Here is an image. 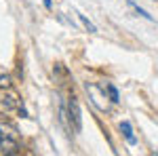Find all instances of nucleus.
I'll list each match as a JSON object with an SVG mask.
<instances>
[{"label":"nucleus","instance_id":"nucleus-1","mask_svg":"<svg viewBox=\"0 0 158 156\" xmlns=\"http://www.w3.org/2000/svg\"><path fill=\"white\" fill-rule=\"evenodd\" d=\"M68 118H70V124H72L74 133L82 131V110H80V103H78V97L70 95V101H68Z\"/></svg>","mask_w":158,"mask_h":156},{"label":"nucleus","instance_id":"nucleus-2","mask_svg":"<svg viewBox=\"0 0 158 156\" xmlns=\"http://www.w3.org/2000/svg\"><path fill=\"white\" fill-rule=\"evenodd\" d=\"M0 150L4 152V156H17V152H19L17 139H13L9 133H4L2 127H0Z\"/></svg>","mask_w":158,"mask_h":156},{"label":"nucleus","instance_id":"nucleus-3","mask_svg":"<svg viewBox=\"0 0 158 156\" xmlns=\"http://www.w3.org/2000/svg\"><path fill=\"white\" fill-rule=\"evenodd\" d=\"M120 131H122L124 139H127L129 144H131V145H137V137L133 135V127H131V122H129V120H122V122H120Z\"/></svg>","mask_w":158,"mask_h":156},{"label":"nucleus","instance_id":"nucleus-4","mask_svg":"<svg viewBox=\"0 0 158 156\" xmlns=\"http://www.w3.org/2000/svg\"><path fill=\"white\" fill-rule=\"evenodd\" d=\"M17 106V97L11 95V93H6V95L2 97V101H0V108L4 110V112H9V110H13Z\"/></svg>","mask_w":158,"mask_h":156},{"label":"nucleus","instance_id":"nucleus-5","mask_svg":"<svg viewBox=\"0 0 158 156\" xmlns=\"http://www.w3.org/2000/svg\"><path fill=\"white\" fill-rule=\"evenodd\" d=\"M108 93H110V99H112L114 103H118V101H120V95H118V89H116L114 84H108Z\"/></svg>","mask_w":158,"mask_h":156},{"label":"nucleus","instance_id":"nucleus-6","mask_svg":"<svg viewBox=\"0 0 158 156\" xmlns=\"http://www.w3.org/2000/svg\"><path fill=\"white\" fill-rule=\"evenodd\" d=\"M11 76L9 74H0V89H11Z\"/></svg>","mask_w":158,"mask_h":156},{"label":"nucleus","instance_id":"nucleus-7","mask_svg":"<svg viewBox=\"0 0 158 156\" xmlns=\"http://www.w3.org/2000/svg\"><path fill=\"white\" fill-rule=\"evenodd\" d=\"M131 6H133V9H135V13H137V15H141V17H146L148 21H154V17H152L150 13H146V11H143V9H139V6H135L133 2H131Z\"/></svg>","mask_w":158,"mask_h":156},{"label":"nucleus","instance_id":"nucleus-8","mask_svg":"<svg viewBox=\"0 0 158 156\" xmlns=\"http://www.w3.org/2000/svg\"><path fill=\"white\" fill-rule=\"evenodd\" d=\"M78 17H80V21H82V23H85V27H86V30H89V32H97V30H95V25L91 23V21H89V19H86L85 15H78Z\"/></svg>","mask_w":158,"mask_h":156},{"label":"nucleus","instance_id":"nucleus-9","mask_svg":"<svg viewBox=\"0 0 158 156\" xmlns=\"http://www.w3.org/2000/svg\"><path fill=\"white\" fill-rule=\"evenodd\" d=\"M19 116H23V118H27V110H25L23 106H19Z\"/></svg>","mask_w":158,"mask_h":156},{"label":"nucleus","instance_id":"nucleus-10","mask_svg":"<svg viewBox=\"0 0 158 156\" xmlns=\"http://www.w3.org/2000/svg\"><path fill=\"white\" fill-rule=\"evenodd\" d=\"M44 6H47V9H51V6H53V2H51V0H44Z\"/></svg>","mask_w":158,"mask_h":156},{"label":"nucleus","instance_id":"nucleus-11","mask_svg":"<svg viewBox=\"0 0 158 156\" xmlns=\"http://www.w3.org/2000/svg\"><path fill=\"white\" fill-rule=\"evenodd\" d=\"M152 156H158V152H152Z\"/></svg>","mask_w":158,"mask_h":156},{"label":"nucleus","instance_id":"nucleus-12","mask_svg":"<svg viewBox=\"0 0 158 156\" xmlns=\"http://www.w3.org/2000/svg\"><path fill=\"white\" fill-rule=\"evenodd\" d=\"M0 99H2V97H0Z\"/></svg>","mask_w":158,"mask_h":156}]
</instances>
